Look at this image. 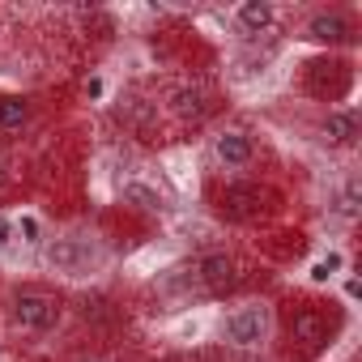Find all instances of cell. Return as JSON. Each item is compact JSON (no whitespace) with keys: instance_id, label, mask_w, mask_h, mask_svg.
I'll list each match as a JSON object with an SVG mask.
<instances>
[{"instance_id":"obj_15","label":"cell","mask_w":362,"mask_h":362,"mask_svg":"<svg viewBox=\"0 0 362 362\" xmlns=\"http://www.w3.org/2000/svg\"><path fill=\"white\" fill-rule=\"evenodd\" d=\"M332 269H341V256H328V260H320V264L311 269V281H328V277H332Z\"/></svg>"},{"instance_id":"obj_14","label":"cell","mask_w":362,"mask_h":362,"mask_svg":"<svg viewBox=\"0 0 362 362\" xmlns=\"http://www.w3.org/2000/svg\"><path fill=\"white\" fill-rule=\"evenodd\" d=\"M294 332H298L303 341H315V337H320V320H315V315H298V320H294Z\"/></svg>"},{"instance_id":"obj_16","label":"cell","mask_w":362,"mask_h":362,"mask_svg":"<svg viewBox=\"0 0 362 362\" xmlns=\"http://www.w3.org/2000/svg\"><path fill=\"white\" fill-rule=\"evenodd\" d=\"M9 239H13V226H9L5 218H0V252H5V247H9Z\"/></svg>"},{"instance_id":"obj_13","label":"cell","mask_w":362,"mask_h":362,"mask_svg":"<svg viewBox=\"0 0 362 362\" xmlns=\"http://www.w3.org/2000/svg\"><path fill=\"white\" fill-rule=\"evenodd\" d=\"M337 209H341L345 218H354V214H358V184H354V179H349V184L341 188V201H337Z\"/></svg>"},{"instance_id":"obj_1","label":"cell","mask_w":362,"mask_h":362,"mask_svg":"<svg viewBox=\"0 0 362 362\" xmlns=\"http://www.w3.org/2000/svg\"><path fill=\"white\" fill-rule=\"evenodd\" d=\"M269 328H273L269 307L264 303H243V307H235L222 320V341L226 345H239V349H260L269 341Z\"/></svg>"},{"instance_id":"obj_12","label":"cell","mask_w":362,"mask_h":362,"mask_svg":"<svg viewBox=\"0 0 362 362\" xmlns=\"http://www.w3.org/2000/svg\"><path fill=\"white\" fill-rule=\"evenodd\" d=\"M124 197H128V201H141V209H158V205H162V197H158V192H149L145 184H128V188H124Z\"/></svg>"},{"instance_id":"obj_7","label":"cell","mask_w":362,"mask_h":362,"mask_svg":"<svg viewBox=\"0 0 362 362\" xmlns=\"http://www.w3.org/2000/svg\"><path fill=\"white\" fill-rule=\"evenodd\" d=\"M307 35L311 39H320V43H345L349 35H354V26H349V18L345 13H315L311 22H307Z\"/></svg>"},{"instance_id":"obj_6","label":"cell","mask_w":362,"mask_h":362,"mask_svg":"<svg viewBox=\"0 0 362 362\" xmlns=\"http://www.w3.org/2000/svg\"><path fill=\"white\" fill-rule=\"evenodd\" d=\"M197 277H201L209 290H230V286H235V260H230L226 252L201 256V264H197Z\"/></svg>"},{"instance_id":"obj_8","label":"cell","mask_w":362,"mask_h":362,"mask_svg":"<svg viewBox=\"0 0 362 362\" xmlns=\"http://www.w3.org/2000/svg\"><path fill=\"white\" fill-rule=\"evenodd\" d=\"M222 209H226L230 218H256V214L264 209V197H260V188L235 184V188H226V192H222Z\"/></svg>"},{"instance_id":"obj_17","label":"cell","mask_w":362,"mask_h":362,"mask_svg":"<svg viewBox=\"0 0 362 362\" xmlns=\"http://www.w3.org/2000/svg\"><path fill=\"white\" fill-rule=\"evenodd\" d=\"M22 235H26V243H35V235H39V222H35V218H26V222H22Z\"/></svg>"},{"instance_id":"obj_9","label":"cell","mask_w":362,"mask_h":362,"mask_svg":"<svg viewBox=\"0 0 362 362\" xmlns=\"http://www.w3.org/2000/svg\"><path fill=\"white\" fill-rule=\"evenodd\" d=\"M324 141H328V145H354V141H358V115H354V111H328V119H324Z\"/></svg>"},{"instance_id":"obj_3","label":"cell","mask_w":362,"mask_h":362,"mask_svg":"<svg viewBox=\"0 0 362 362\" xmlns=\"http://www.w3.org/2000/svg\"><path fill=\"white\" fill-rule=\"evenodd\" d=\"M43 256H47V264H52L56 273H69V277H77V273H86V269H90V260H94V247H90L86 239H52Z\"/></svg>"},{"instance_id":"obj_5","label":"cell","mask_w":362,"mask_h":362,"mask_svg":"<svg viewBox=\"0 0 362 362\" xmlns=\"http://www.w3.org/2000/svg\"><path fill=\"white\" fill-rule=\"evenodd\" d=\"M235 22L247 35H264L277 22V9L269 5V0H243V5H235Z\"/></svg>"},{"instance_id":"obj_10","label":"cell","mask_w":362,"mask_h":362,"mask_svg":"<svg viewBox=\"0 0 362 362\" xmlns=\"http://www.w3.org/2000/svg\"><path fill=\"white\" fill-rule=\"evenodd\" d=\"M170 111L184 115V119L205 115V90H201V86H175V90H170Z\"/></svg>"},{"instance_id":"obj_4","label":"cell","mask_w":362,"mask_h":362,"mask_svg":"<svg viewBox=\"0 0 362 362\" xmlns=\"http://www.w3.org/2000/svg\"><path fill=\"white\" fill-rule=\"evenodd\" d=\"M214 158H218L226 170H247V166H252V158H256L252 136H247V132H239V128L218 132V136H214Z\"/></svg>"},{"instance_id":"obj_11","label":"cell","mask_w":362,"mask_h":362,"mask_svg":"<svg viewBox=\"0 0 362 362\" xmlns=\"http://www.w3.org/2000/svg\"><path fill=\"white\" fill-rule=\"evenodd\" d=\"M26 119H30L26 98H18V94H5V98H0V132H22Z\"/></svg>"},{"instance_id":"obj_2","label":"cell","mask_w":362,"mask_h":362,"mask_svg":"<svg viewBox=\"0 0 362 362\" xmlns=\"http://www.w3.org/2000/svg\"><path fill=\"white\" fill-rule=\"evenodd\" d=\"M13 324L22 332H52L60 324V303L43 290H22L13 298Z\"/></svg>"}]
</instances>
